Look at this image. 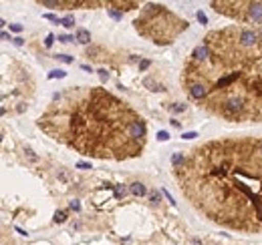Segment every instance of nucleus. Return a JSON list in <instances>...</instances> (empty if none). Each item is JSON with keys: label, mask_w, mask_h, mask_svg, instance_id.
I'll use <instances>...</instances> for the list:
<instances>
[{"label": "nucleus", "mask_w": 262, "mask_h": 245, "mask_svg": "<svg viewBox=\"0 0 262 245\" xmlns=\"http://www.w3.org/2000/svg\"><path fill=\"white\" fill-rule=\"evenodd\" d=\"M182 195L208 221L262 233V139L226 137L194 147L173 167Z\"/></svg>", "instance_id": "f257e3e1"}, {"label": "nucleus", "mask_w": 262, "mask_h": 245, "mask_svg": "<svg viewBox=\"0 0 262 245\" xmlns=\"http://www.w3.org/2000/svg\"><path fill=\"white\" fill-rule=\"evenodd\" d=\"M36 125L51 139L95 159H133L147 143L141 115L99 87H71L57 92Z\"/></svg>", "instance_id": "f03ea898"}, {"label": "nucleus", "mask_w": 262, "mask_h": 245, "mask_svg": "<svg viewBox=\"0 0 262 245\" xmlns=\"http://www.w3.org/2000/svg\"><path fill=\"white\" fill-rule=\"evenodd\" d=\"M135 31L141 36L149 38L151 42L165 46L171 44L190 24L182 18H178L173 12H169L162 4H147L139 18H135Z\"/></svg>", "instance_id": "7ed1b4c3"}, {"label": "nucleus", "mask_w": 262, "mask_h": 245, "mask_svg": "<svg viewBox=\"0 0 262 245\" xmlns=\"http://www.w3.org/2000/svg\"><path fill=\"white\" fill-rule=\"evenodd\" d=\"M214 10L218 14H226L230 18H236L240 22H262V2L258 0H238V2H212Z\"/></svg>", "instance_id": "20e7f679"}, {"label": "nucleus", "mask_w": 262, "mask_h": 245, "mask_svg": "<svg viewBox=\"0 0 262 245\" xmlns=\"http://www.w3.org/2000/svg\"><path fill=\"white\" fill-rule=\"evenodd\" d=\"M75 40H77L79 44H89V42H91V32L85 31V29H79V31H77V36H75Z\"/></svg>", "instance_id": "39448f33"}, {"label": "nucleus", "mask_w": 262, "mask_h": 245, "mask_svg": "<svg viewBox=\"0 0 262 245\" xmlns=\"http://www.w3.org/2000/svg\"><path fill=\"white\" fill-rule=\"evenodd\" d=\"M131 193H133L135 197H143V195L147 193V189H145V185L143 183H133L131 185Z\"/></svg>", "instance_id": "423d86ee"}, {"label": "nucleus", "mask_w": 262, "mask_h": 245, "mask_svg": "<svg viewBox=\"0 0 262 245\" xmlns=\"http://www.w3.org/2000/svg\"><path fill=\"white\" fill-rule=\"evenodd\" d=\"M143 85H145V87H149V91H164V87H162V85H158V83H154L151 79H145V81H143Z\"/></svg>", "instance_id": "0eeeda50"}, {"label": "nucleus", "mask_w": 262, "mask_h": 245, "mask_svg": "<svg viewBox=\"0 0 262 245\" xmlns=\"http://www.w3.org/2000/svg\"><path fill=\"white\" fill-rule=\"evenodd\" d=\"M61 24L67 27V29H73L75 27V18L73 16H65V18H61Z\"/></svg>", "instance_id": "6e6552de"}, {"label": "nucleus", "mask_w": 262, "mask_h": 245, "mask_svg": "<svg viewBox=\"0 0 262 245\" xmlns=\"http://www.w3.org/2000/svg\"><path fill=\"white\" fill-rule=\"evenodd\" d=\"M67 72L65 70H53L51 75H49V79H65Z\"/></svg>", "instance_id": "1a4fd4ad"}, {"label": "nucleus", "mask_w": 262, "mask_h": 245, "mask_svg": "<svg viewBox=\"0 0 262 245\" xmlns=\"http://www.w3.org/2000/svg\"><path fill=\"white\" fill-rule=\"evenodd\" d=\"M115 193H117V197H119V199H123V197L127 195V189H125L123 185H117V189H115Z\"/></svg>", "instance_id": "9d476101"}, {"label": "nucleus", "mask_w": 262, "mask_h": 245, "mask_svg": "<svg viewBox=\"0 0 262 245\" xmlns=\"http://www.w3.org/2000/svg\"><path fill=\"white\" fill-rule=\"evenodd\" d=\"M107 12H109L115 20H121V18H123V12H117V10H113V8H107Z\"/></svg>", "instance_id": "9b49d317"}, {"label": "nucleus", "mask_w": 262, "mask_h": 245, "mask_svg": "<svg viewBox=\"0 0 262 245\" xmlns=\"http://www.w3.org/2000/svg\"><path fill=\"white\" fill-rule=\"evenodd\" d=\"M188 107L186 105H182V103H176V105H171V111H176V113H184Z\"/></svg>", "instance_id": "f8f14e48"}, {"label": "nucleus", "mask_w": 262, "mask_h": 245, "mask_svg": "<svg viewBox=\"0 0 262 245\" xmlns=\"http://www.w3.org/2000/svg\"><path fill=\"white\" fill-rule=\"evenodd\" d=\"M65 219H67L65 211H57V213H55V221H57V223H63Z\"/></svg>", "instance_id": "ddd939ff"}, {"label": "nucleus", "mask_w": 262, "mask_h": 245, "mask_svg": "<svg viewBox=\"0 0 262 245\" xmlns=\"http://www.w3.org/2000/svg\"><path fill=\"white\" fill-rule=\"evenodd\" d=\"M196 16H198V20H200L202 24H208V18H206V14H204L202 10H198V12H196Z\"/></svg>", "instance_id": "4468645a"}, {"label": "nucleus", "mask_w": 262, "mask_h": 245, "mask_svg": "<svg viewBox=\"0 0 262 245\" xmlns=\"http://www.w3.org/2000/svg\"><path fill=\"white\" fill-rule=\"evenodd\" d=\"M57 59L67 62V64H71V62H73V57H69V55H57Z\"/></svg>", "instance_id": "2eb2a0df"}, {"label": "nucleus", "mask_w": 262, "mask_h": 245, "mask_svg": "<svg viewBox=\"0 0 262 245\" xmlns=\"http://www.w3.org/2000/svg\"><path fill=\"white\" fill-rule=\"evenodd\" d=\"M99 77H101V81H103V83H107V79H109V72H107L105 68H101V70H99Z\"/></svg>", "instance_id": "dca6fc26"}, {"label": "nucleus", "mask_w": 262, "mask_h": 245, "mask_svg": "<svg viewBox=\"0 0 262 245\" xmlns=\"http://www.w3.org/2000/svg\"><path fill=\"white\" fill-rule=\"evenodd\" d=\"M198 137V133H194V131H192V133H184V135H182V139H186V141H188V139H196Z\"/></svg>", "instance_id": "f3484780"}, {"label": "nucleus", "mask_w": 262, "mask_h": 245, "mask_svg": "<svg viewBox=\"0 0 262 245\" xmlns=\"http://www.w3.org/2000/svg\"><path fill=\"white\" fill-rule=\"evenodd\" d=\"M45 18H49V20H53V22H57V24H61V18H57L55 14H45Z\"/></svg>", "instance_id": "a211bd4d"}, {"label": "nucleus", "mask_w": 262, "mask_h": 245, "mask_svg": "<svg viewBox=\"0 0 262 245\" xmlns=\"http://www.w3.org/2000/svg\"><path fill=\"white\" fill-rule=\"evenodd\" d=\"M158 139H160V141H167V139H169V135H167L165 131H160V133H158Z\"/></svg>", "instance_id": "6ab92c4d"}, {"label": "nucleus", "mask_w": 262, "mask_h": 245, "mask_svg": "<svg viewBox=\"0 0 262 245\" xmlns=\"http://www.w3.org/2000/svg\"><path fill=\"white\" fill-rule=\"evenodd\" d=\"M53 42H55V36H53V34H49V36H47V40H45V46H51Z\"/></svg>", "instance_id": "aec40b11"}, {"label": "nucleus", "mask_w": 262, "mask_h": 245, "mask_svg": "<svg viewBox=\"0 0 262 245\" xmlns=\"http://www.w3.org/2000/svg\"><path fill=\"white\" fill-rule=\"evenodd\" d=\"M77 169H91L89 163H77Z\"/></svg>", "instance_id": "412c9836"}, {"label": "nucleus", "mask_w": 262, "mask_h": 245, "mask_svg": "<svg viewBox=\"0 0 262 245\" xmlns=\"http://www.w3.org/2000/svg\"><path fill=\"white\" fill-rule=\"evenodd\" d=\"M71 209H75V211H79V209H81V205H79V201H71Z\"/></svg>", "instance_id": "4be33fe9"}, {"label": "nucleus", "mask_w": 262, "mask_h": 245, "mask_svg": "<svg viewBox=\"0 0 262 245\" xmlns=\"http://www.w3.org/2000/svg\"><path fill=\"white\" fill-rule=\"evenodd\" d=\"M151 201L154 203H160V193H151Z\"/></svg>", "instance_id": "5701e85b"}, {"label": "nucleus", "mask_w": 262, "mask_h": 245, "mask_svg": "<svg viewBox=\"0 0 262 245\" xmlns=\"http://www.w3.org/2000/svg\"><path fill=\"white\" fill-rule=\"evenodd\" d=\"M59 40H61V42H71V40H75V38H71V36H59Z\"/></svg>", "instance_id": "b1692460"}, {"label": "nucleus", "mask_w": 262, "mask_h": 245, "mask_svg": "<svg viewBox=\"0 0 262 245\" xmlns=\"http://www.w3.org/2000/svg\"><path fill=\"white\" fill-rule=\"evenodd\" d=\"M147 66H149V61H143L141 64H139V70H145Z\"/></svg>", "instance_id": "393cba45"}, {"label": "nucleus", "mask_w": 262, "mask_h": 245, "mask_svg": "<svg viewBox=\"0 0 262 245\" xmlns=\"http://www.w3.org/2000/svg\"><path fill=\"white\" fill-rule=\"evenodd\" d=\"M10 29H12L14 32H20V31H23V27H20V24H12Z\"/></svg>", "instance_id": "a878e982"}, {"label": "nucleus", "mask_w": 262, "mask_h": 245, "mask_svg": "<svg viewBox=\"0 0 262 245\" xmlns=\"http://www.w3.org/2000/svg\"><path fill=\"white\" fill-rule=\"evenodd\" d=\"M164 195H165V197H167V199H169V201H171V205H176V201H173V199H171V195H169V193H167V191H165V189H164Z\"/></svg>", "instance_id": "bb28decb"}, {"label": "nucleus", "mask_w": 262, "mask_h": 245, "mask_svg": "<svg viewBox=\"0 0 262 245\" xmlns=\"http://www.w3.org/2000/svg\"><path fill=\"white\" fill-rule=\"evenodd\" d=\"M14 44L16 46H23V38H14Z\"/></svg>", "instance_id": "cd10ccee"}]
</instances>
